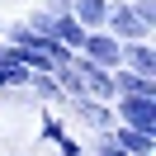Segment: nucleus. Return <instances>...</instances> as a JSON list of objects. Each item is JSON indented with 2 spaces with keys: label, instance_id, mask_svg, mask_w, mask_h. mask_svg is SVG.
Masks as SVG:
<instances>
[{
  "label": "nucleus",
  "instance_id": "nucleus-8",
  "mask_svg": "<svg viewBox=\"0 0 156 156\" xmlns=\"http://www.w3.org/2000/svg\"><path fill=\"white\" fill-rule=\"evenodd\" d=\"M114 76V99H156V80H142V76H133V71H109Z\"/></svg>",
  "mask_w": 156,
  "mask_h": 156
},
{
  "label": "nucleus",
  "instance_id": "nucleus-10",
  "mask_svg": "<svg viewBox=\"0 0 156 156\" xmlns=\"http://www.w3.org/2000/svg\"><path fill=\"white\" fill-rule=\"evenodd\" d=\"M48 38H52V43H62L66 52H80V43H85V29H80V24L66 14V19H52V33H48Z\"/></svg>",
  "mask_w": 156,
  "mask_h": 156
},
{
  "label": "nucleus",
  "instance_id": "nucleus-7",
  "mask_svg": "<svg viewBox=\"0 0 156 156\" xmlns=\"http://www.w3.org/2000/svg\"><path fill=\"white\" fill-rule=\"evenodd\" d=\"M109 142L118 147L123 156H156V137H147V133H133V128H109Z\"/></svg>",
  "mask_w": 156,
  "mask_h": 156
},
{
  "label": "nucleus",
  "instance_id": "nucleus-4",
  "mask_svg": "<svg viewBox=\"0 0 156 156\" xmlns=\"http://www.w3.org/2000/svg\"><path fill=\"white\" fill-rule=\"evenodd\" d=\"M71 66H76V80H80V90H85V99H99V104H114V76H109V71L90 66L85 57H76Z\"/></svg>",
  "mask_w": 156,
  "mask_h": 156
},
{
  "label": "nucleus",
  "instance_id": "nucleus-3",
  "mask_svg": "<svg viewBox=\"0 0 156 156\" xmlns=\"http://www.w3.org/2000/svg\"><path fill=\"white\" fill-rule=\"evenodd\" d=\"M76 57H85L90 66H99V71H118L123 48H118V43L109 38L104 29H99V33H85V43H80V52H76Z\"/></svg>",
  "mask_w": 156,
  "mask_h": 156
},
{
  "label": "nucleus",
  "instance_id": "nucleus-11",
  "mask_svg": "<svg viewBox=\"0 0 156 156\" xmlns=\"http://www.w3.org/2000/svg\"><path fill=\"white\" fill-rule=\"evenodd\" d=\"M43 137H48V142L57 147L62 156H80V137H71L66 128L57 123V118H43Z\"/></svg>",
  "mask_w": 156,
  "mask_h": 156
},
{
  "label": "nucleus",
  "instance_id": "nucleus-14",
  "mask_svg": "<svg viewBox=\"0 0 156 156\" xmlns=\"http://www.w3.org/2000/svg\"><path fill=\"white\" fill-rule=\"evenodd\" d=\"M95 156H123V151H118L109 137H95Z\"/></svg>",
  "mask_w": 156,
  "mask_h": 156
},
{
  "label": "nucleus",
  "instance_id": "nucleus-1",
  "mask_svg": "<svg viewBox=\"0 0 156 156\" xmlns=\"http://www.w3.org/2000/svg\"><path fill=\"white\" fill-rule=\"evenodd\" d=\"M104 33L118 43V48H133V43H151V29H142V24L133 19L128 0H109V19H104Z\"/></svg>",
  "mask_w": 156,
  "mask_h": 156
},
{
  "label": "nucleus",
  "instance_id": "nucleus-2",
  "mask_svg": "<svg viewBox=\"0 0 156 156\" xmlns=\"http://www.w3.org/2000/svg\"><path fill=\"white\" fill-rule=\"evenodd\" d=\"M114 123L118 128H133V133L156 137V99H114Z\"/></svg>",
  "mask_w": 156,
  "mask_h": 156
},
{
  "label": "nucleus",
  "instance_id": "nucleus-13",
  "mask_svg": "<svg viewBox=\"0 0 156 156\" xmlns=\"http://www.w3.org/2000/svg\"><path fill=\"white\" fill-rule=\"evenodd\" d=\"M38 10H48L52 19H66V14H71V0H43Z\"/></svg>",
  "mask_w": 156,
  "mask_h": 156
},
{
  "label": "nucleus",
  "instance_id": "nucleus-5",
  "mask_svg": "<svg viewBox=\"0 0 156 156\" xmlns=\"http://www.w3.org/2000/svg\"><path fill=\"white\" fill-rule=\"evenodd\" d=\"M71 114H76V118H80V123H85L95 137H109V128H114V109H109V104H99V99H85V95H80V99H71Z\"/></svg>",
  "mask_w": 156,
  "mask_h": 156
},
{
  "label": "nucleus",
  "instance_id": "nucleus-12",
  "mask_svg": "<svg viewBox=\"0 0 156 156\" xmlns=\"http://www.w3.org/2000/svg\"><path fill=\"white\" fill-rule=\"evenodd\" d=\"M29 90H33L38 99H62V85H57L52 71H33V76H29Z\"/></svg>",
  "mask_w": 156,
  "mask_h": 156
},
{
  "label": "nucleus",
  "instance_id": "nucleus-9",
  "mask_svg": "<svg viewBox=\"0 0 156 156\" xmlns=\"http://www.w3.org/2000/svg\"><path fill=\"white\" fill-rule=\"evenodd\" d=\"M71 19L85 33H99L104 19H109V0H71Z\"/></svg>",
  "mask_w": 156,
  "mask_h": 156
},
{
  "label": "nucleus",
  "instance_id": "nucleus-6",
  "mask_svg": "<svg viewBox=\"0 0 156 156\" xmlns=\"http://www.w3.org/2000/svg\"><path fill=\"white\" fill-rule=\"evenodd\" d=\"M118 66L133 71V76H142V80H156V48L151 43H133V48H123Z\"/></svg>",
  "mask_w": 156,
  "mask_h": 156
}]
</instances>
